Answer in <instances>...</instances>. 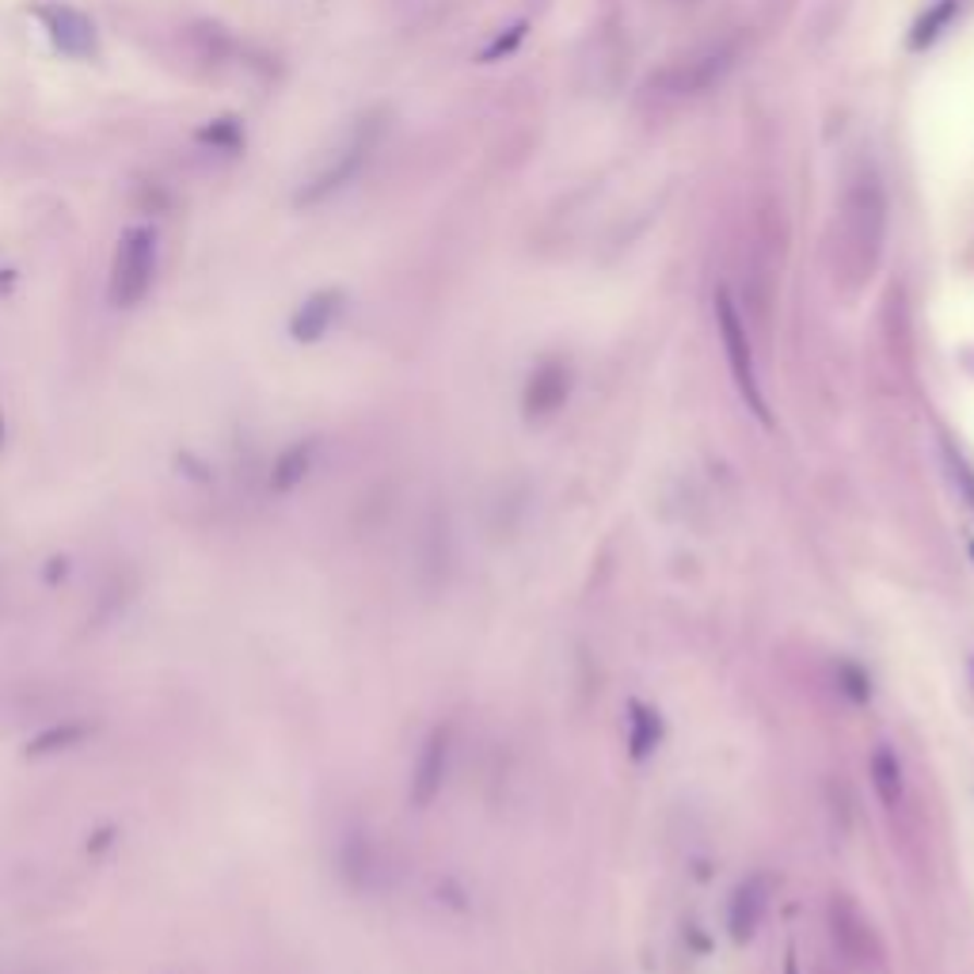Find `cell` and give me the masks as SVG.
Wrapping results in <instances>:
<instances>
[{
  "label": "cell",
  "instance_id": "1",
  "mask_svg": "<svg viewBox=\"0 0 974 974\" xmlns=\"http://www.w3.org/2000/svg\"><path fill=\"white\" fill-rule=\"evenodd\" d=\"M838 221H841V236H838L841 270L849 278H856V282H864L876 270L879 255H884V236H887V198L876 172H856L845 183Z\"/></svg>",
  "mask_w": 974,
  "mask_h": 974
},
{
  "label": "cell",
  "instance_id": "2",
  "mask_svg": "<svg viewBox=\"0 0 974 974\" xmlns=\"http://www.w3.org/2000/svg\"><path fill=\"white\" fill-rule=\"evenodd\" d=\"M153 275H157V233L145 226L126 229L114 252L111 270V301L119 308H134L153 290Z\"/></svg>",
  "mask_w": 974,
  "mask_h": 974
},
{
  "label": "cell",
  "instance_id": "3",
  "mask_svg": "<svg viewBox=\"0 0 974 974\" xmlns=\"http://www.w3.org/2000/svg\"><path fill=\"white\" fill-rule=\"evenodd\" d=\"M716 331H720V343L723 354H728V369L739 385L742 400L750 404V412L757 415L762 423H769V407H765V397L757 389V369H754V351H750V336H746V324H742L739 308L728 297V290L716 293Z\"/></svg>",
  "mask_w": 974,
  "mask_h": 974
},
{
  "label": "cell",
  "instance_id": "4",
  "mask_svg": "<svg viewBox=\"0 0 974 974\" xmlns=\"http://www.w3.org/2000/svg\"><path fill=\"white\" fill-rule=\"evenodd\" d=\"M571 397V362L568 358H545L537 369L529 374L525 381V419L540 423V419H552Z\"/></svg>",
  "mask_w": 974,
  "mask_h": 974
},
{
  "label": "cell",
  "instance_id": "5",
  "mask_svg": "<svg viewBox=\"0 0 974 974\" xmlns=\"http://www.w3.org/2000/svg\"><path fill=\"white\" fill-rule=\"evenodd\" d=\"M446 765H450V731L438 728L427 734V742H423V750H419V762H415V772H412L415 807H430V803H435V795L442 792Z\"/></svg>",
  "mask_w": 974,
  "mask_h": 974
},
{
  "label": "cell",
  "instance_id": "6",
  "mask_svg": "<svg viewBox=\"0 0 974 974\" xmlns=\"http://www.w3.org/2000/svg\"><path fill=\"white\" fill-rule=\"evenodd\" d=\"M765 910H769V879L765 876H750L734 887L731 894V910H728V929L734 945H746L754 940L757 925H762Z\"/></svg>",
  "mask_w": 974,
  "mask_h": 974
},
{
  "label": "cell",
  "instance_id": "7",
  "mask_svg": "<svg viewBox=\"0 0 974 974\" xmlns=\"http://www.w3.org/2000/svg\"><path fill=\"white\" fill-rule=\"evenodd\" d=\"M46 20H50V38L61 53H69V58H92L96 53V27H92V20L84 12H76V8H50Z\"/></svg>",
  "mask_w": 974,
  "mask_h": 974
},
{
  "label": "cell",
  "instance_id": "8",
  "mask_svg": "<svg viewBox=\"0 0 974 974\" xmlns=\"http://www.w3.org/2000/svg\"><path fill=\"white\" fill-rule=\"evenodd\" d=\"M339 308H343V293L339 290H320L313 293V297L305 301V305L293 313L290 320V336L297 339V343H316V339L328 336V328L336 324Z\"/></svg>",
  "mask_w": 974,
  "mask_h": 974
},
{
  "label": "cell",
  "instance_id": "9",
  "mask_svg": "<svg viewBox=\"0 0 974 974\" xmlns=\"http://www.w3.org/2000/svg\"><path fill=\"white\" fill-rule=\"evenodd\" d=\"M366 157H369V137H354V142L336 157V165H331L320 180H313V187L301 191L297 203H320V198L336 195L339 187H346V183L358 175V168H362V160Z\"/></svg>",
  "mask_w": 974,
  "mask_h": 974
},
{
  "label": "cell",
  "instance_id": "10",
  "mask_svg": "<svg viewBox=\"0 0 974 974\" xmlns=\"http://www.w3.org/2000/svg\"><path fill=\"white\" fill-rule=\"evenodd\" d=\"M960 12H963V0H937V4H929V12H922V20L910 31V50H929L933 42H940Z\"/></svg>",
  "mask_w": 974,
  "mask_h": 974
},
{
  "label": "cell",
  "instance_id": "11",
  "mask_svg": "<svg viewBox=\"0 0 974 974\" xmlns=\"http://www.w3.org/2000/svg\"><path fill=\"white\" fill-rule=\"evenodd\" d=\"M308 468H313V442L290 446V450H285L282 458L275 461V476H270V487H275V491H293V487L305 480Z\"/></svg>",
  "mask_w": 974,
  "mask_h": 974
},
{
  "label": "cell",
  "instance_id": "12",
  "mask_svg": "<svg viewBox=\"0 0 974 974\" xmlns=\"http://www.w3.org/2000/svg\"><path fill=\"white\" fill-rule=\"evenodd\" d=\"M872 784H876V795L887 807H894L902 800V765L887 746H879L872 754Z\"/></svg>",
  "mask_w": 974,
  "mask_h": 974
},
{
  "label": "cell",
  "instance_id": "13",
  "mask_svg": "<svg viewBox=\"0 0 974 974\" xmlns=\"http://www.w3.org/2000/svg\"><path fill=\"white\" fill-rule=\"evenodd\" d=\"M629 746H632V757H647L655 746H659V716L652 713L647 705H640V701H632L629 705Z\"/></svg>",
  "mask_w": 974,
  "mask_h": 974
},
{
  "label": "cell",
  "instance_id": "14",
  "mask_svg": "<svg viewBox=\"0 0 974 974\" xmlns=\"http://www.w3.org/2000/svg\"><path fill=\"white\" fill-rule=\"evenodd\" d=\"M84 734H88L84 723H58V728L38 734V739L27 746V754H53V750H69V746H76Z\"/></svg>",
  "mask_w": 974,
  "mask_h": 974
},
{
  "label": "cell",
  "instance_id": "15",
  "mask_svg": "<svg viewBox=\"0 0 974 974\" xmlns=\"http://www.w3.org/2000/svg\"><path fill=\"white\" fill-rule=\"evenodd\" d=\"M339 861H343V876L351 879V884H362V879L369 876V845L362 833H351L343 845V853H339Z\"/></svg>",
  "mask_w": 974,
  "mask_h": 974
},
{
  "label": "cell",
  "instance_id": "16",
  "mask_svg": "<svg viewBox=\"0 0 974 974\" xmlns=\"http://www.w3.org/2000/svg\"><path fill=\"white\" fill-rule=\"evenodd\" d=\"M948 468H952V480L963 487V495H967L971 507H974V473L967 468V461H963L960 453L952 450V446H948Z\"/></svg>",
  "mask_w": 974,
  "mask_h": 974
},
{
  "label": "cell",
  "instance_id": "17",
  "mask_svg": "<svg viewBox=\"0 0 974 974\" xmlns=\"http://www.w3.org/2000/svg\"><path fill=\"white\" fill-rule=\"evenodd\" d=\"M522 38H525V23H518V27H510V35H507V38L499 35L491 46H487V50H484V61H495V58H499V53H510L518 42H522Z\"/></svg>",
  "mask_w": 974,
  "mask_h": 974
},
{
  "label": "cell",
  "instance_id": "18",
  "mask_svg": "<svg viewBox=\"0 0 974 974\" xmlns=\"http://www.w3.org/2000/svg\"><path fill=\"white\" fill-rule=\"evenodd\" d=\"M841 678H845V682H849L845 690L853 693L856 701H864V697H868V678H864L856 667H841Z\"/></svg>",
  "mask_w": 974,
  "mask_h": 974
},
{
  "label": "cell",
  "instance_id": "19",
  "mask_svg": "<svg viewBox=\"0 0 974 974\" xmlns=\"http://www.w3.org/2000/svg\"><path fill=\"white\" fill-rule=\"evenodd\" d=\"M784 974H800V963H795V948H788V955H784Z\"/></svg>",
  "mask_w": 974,
  "mask_h": 974
},
{
  "label": "cell",
  "instance_id": "20",
  "mask_svg": "<svg viewBox=\"0 0 974 974\" xmlns=\"http://www.w3.org/2000/svg\"><path fill=\"white\" fill-rule=\"evenodd\" d=\"M971 678H974V662H971Z\"/></svg>",
  "mask_w": 974,
  "mask_h": 974
},
{
  "label": "cell",
  "instance_id": "21",
  "mask_svg": "<svg viewBox=\"0 0 974 974\" xmlns=\"http://www.w3.org/2000/svg\"><path fill=\"white\" fill-rule=\"evenodd\" d=\"M0 435H4V427H0Z\"/></svg>",
  "mask_w": 974,
  "mask_h": 974
}]
</instances>
